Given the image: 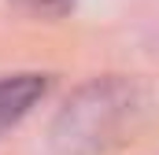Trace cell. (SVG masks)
<instances>
[{"mask_svg": "<svg viewBox=\"0 0 159 155\" xmlns=\"http://www.w3.org/2000/svg\"><path fill=\"white\" fill-rule=\"evenodd\" d=\"M26 15H37V19H59L74 7V0H15Z\"/></svg>", "mask_w": 159, "mask_h": 155, "instance_id": "cell-3", "label": "cell"}, {"mask_svg": "<svg viewBox=\"0 0 159 155\" xmlns=\"http://www.w3.org/2000/svg\"><path fill=\"white\" fill-rule=\"evenodd\" d=\"M48 92V74H7L0 78V137L19 126Z\"/></svg>", "mask_w": 159, "mask_h": 155, "instance_id": "cell-2", "label": "cell"}, {"mask_svg": "<svg viewBox=\"0 0 159 155\" xmlns=\"http://www.w3.org/2000/svg\"><path fill=\"white\" fill-rule=\"evenodd\" d=\"M141 115L137 85L104 78L85 85L59 111L52 126V144L59 155H104L119 148Z\"/></svg>", "mask_w": 159, "mask_h": 155, "instance_id": "cell-1", "label": "cell"}]
</instances>
